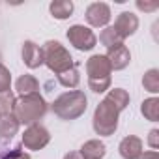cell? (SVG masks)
Instances as JSON below:
<instances>
[{
	"label": "cell",
	"mask_w": 159,
	"mask_h": 159,
	"mask_svg": "<svg viewBox=\"0 0 159 159\" xmlns=\"http://www.w3.org/2000/svg\"><path fill=\"white\" fill-rule=\"evenodd\" d=\"M15 90L19 92V96H28V94H38L39 92V83L34 75H21L15 81Z\"/></svg>",
	"instance_id": "cell-16"
},
{
	"label": "cell",
	"mask_w": 159,
	"mask_h": 159,
	"mask_svg": "<svg viewBox=\"0 0 159 159\" xmlns=\"http://www.w3.org/2000/svg\"><path fill=\"white\" fill-rule=\"evenodd\" d=\"M21 124L13 114H2L0 116V142H10L19 133Z\"/></svg>",
	"instance_id": "cell-13"
},
{
	"label": "cell",
	"mask_w": 159,
	"mask_h": 159,
	"mask_svg": "<svg viewBox=\"0 0 159 159\" xmlns=\"http://www.w3.org/2000/svg\"><path fill=\"white\" fill-rule=\"evenodd\" d=\"M118 120H120V111L105 98L103 101H99V105L94 111L92 125H94L96 135H99V137L114 135L118 129Z\"/></svg>",
	"instance_id": "cell-3"
},
{
	"label": "cell",
	"mask_w": 159,
	"mask_h": 159,
	"mask_svg": "<svg viewBox=\"0 0 159 159\" xmlns=\"http://www.w3.org/2000/svg\"><path fill=\"white\" fill-rule=\"evenodd\" d=\"M10 90H11V73L4 64H0V94Z\"/></svg>",
	"instance_id": "cell-24"
},
{
	"label": "cell",
	"mask_w": 159,
	"mask_h": 159,
	"mask_svg": "<svg viewBox=\"0 0 159 159\" xmlns=\"http://www.w3.org/2000/svg\"><path fill=\"white\" fill-rule=\"evenodd\" d=\"M15 96L13 92H4L0 94V116L2 114H13V105H15Z\"/></svg>",
	"instance_id": "cell-22"
},
{
	"label": "cell",
	"mask_w": 159,
	"mask_h": 159,
	"mask_svg": "<svg viewBox=\"0 0 159 159\" xmlns=\"http://www.w3.org/2000/svg\"><path fill=\"white\" fill-rule=\"evenodd\" d=\"M88 88L94 94H103L107 90H111V77H103V79H88Z\"/></svg>",
	"instance_id": "cell-23"
},
{
	"label": "cell",
	"mask_w": 159,
	"mask_h": 159,
	"mask_svg": "<svg viewBox=\"0 0 159 159\" xmlns=\"http://www.w3.org/2000/svg\"><path fill=\"white\" fill-rule=\"evenodd\" d=\"M21 58L28 69H38L43 66V51L38 43L26 39L21 47Z\"/></svg>",
	"instance_id": "cell-8"
},
{
	"label": "cell",
	"mask_w": 159,
	"mask_h": 159,
	"mask_svg": "<svg viewBox=\"0 0 159 159\" xmlns=\"http://www.w3.org/2000/svg\"><path fill=\"white\" fill-rule=\"evenodd\" d=\"M56 79L64 88H77L79 83H81V73H79V67L73 66V67L62 71L60 75H56Z\"/></svg>",
	"instance_id": "cell-17"
},
{
	"label": "cell",
	"mask_w": 159,
	"mask_h": 159,
	"mask_svg": "<svg viewBox=\"0 0 159 159\" xmlns=\"http://www.w3.org/2000/svg\"><path fill=\"white\" fill-rule=\"evenodd\" d=\"M51 142V133L41 124H32L23 133V146L30 152H39Z\"/></svg>",
	"instance_id": "cell-6"
},
{
	"label": "cell",
	"mask_w": 159,
	"mask_h": 159,
	"mask_svg": "<svg viewBox=\"0 0 159 159\" xmlns=\"http://www.w3.org/2000/svg\"><path fill=\"white\" fill-rule=\"evenodd\" d=\"M107 60L111 64V69L114 71H120V69H125L129 64H131V52L129 49L122 43V45H116V47H111L107 49Z\"/></svg>",
	"instance_id": "cell-10"
},
{
	"label": "cell",
	"mask_w": 159,
	"mask_h": 159,
	"mask_svg": "<svg viewBox=\"0 0 159 159\" xmlns=\"http://www.w3.org/2000/svg\"><path fill=\"white\" fill-rule=\"evenodd\" d=\"M114 28L116 32L125 39L129 36H133L137 30H139V17L131 11H122L118 17H116V23H114Z\"/></svg>",
	"instance_id": "cell-11"
},
{
	"label": "cell",
	"mask_w": 159,
	"mask_h": 159,
	"mask_svg": "<svg viewBox=\"0 0 159 159\" xmlns=\"http://www.w3.org/2000/svg\"><path fill=\"white\" fill-rule=\"evenodd\" d=\"M66 38H67V41L77 51H83V52L84 51H92L98 45L96 34L88 26H84V25H73V26H69L67 32H66Z\"/></svg>",
	"instance_id": "cell-5"
},
{
	"label": "cell",
	"mask_w": 159,
	"mask_h": 159,
	"mask_svg": "<svg viewBox=\"0 0 159 159\" xmlns=\"http://www.w3.org/2000/svg\"><path fill=\"white\" fill-rule=\"evenodd\" d=\"M137 8L140 10V11H146V13H152V11H155L157 8H159V4L157 2H137Z\"/></svg>",
	"instance_id": "cell-27"
},
{
	"label": "cell",
	"mask_w": 159,
	"mask_h": 159,
	"mask_svg": "<svg viewBox=\"0 0 159 159\" xmlns=\"http://www.w3.org/2000/svg\"><path fill=\"white\" fill-rule=\"evenodd\" d=\"M107 99L122 112V111H125L127 109V105H129V101H131V98H129V94L124 90V88H112V90H109V94H107Z\"/></svg>",
	"instance_id": "cell-19"
},
{
	"label": "cell",
	"mask_w": 159,
	"mask_h": 159,
	"mask_svg": "<svg viewBox=\"0 0 159 159\" xmlns=\"http://www.w3.org/2000/svg\"><path fill=\"white\" fill-rule=\"evenodd\" d=\"M84 17H86V23L90 26H94V28H105L109 25L112 13H111L109 4H105V2H92L86 8Z\"/></svg>",
	"instance_id": "cell-7"
},
{
	"label": "cell",
	"mask_w": 159,
	"mask_h": 159,
	"mask_svg": "<svg viewBox=\"0 0 159 159\" xmlns=\"http://www.w3.org/2000/svg\"><path fill=\"white\" fill-rule=\"evenodd\" d=\"M0 159H4V153H0Z\"/></svg>",
	"instance_id": "cell-30"
},
{
	"label": "cell",
	"mask_w": 159,
	"mask_h": 159,
	"mask_svg": "<svg viewBox=\"0 0 159 159\" xmlns=\"http://www.w3.org/2000/svg\"><path fill=\"white\" fill-rule=\"evenodd\" d=\"M139 159H159V153L153 152V150H150V152H142V155H140Z\"/></svg>",
	"instance_id": "cell-28"
},
{
	"label": "cell",
	"mask_w": 159,
	"mask_h": 159,
	"mask_svg": "<svg viewBox=\"0 0 159 159\" xmlns=\"http://www.w3.org/2000/svg\"><path fill=\"white\" fill-rule=\"evenodd\" d=\"M64 159H83V155L79 153V152H67L64 155Z\"/></svg>",
	"instance_id": "cell-29"
},
{
	"label": "cell",
	"mask_w": 159,
	"mask_h": 159,
	"mask_svg": "<svg viewBox=\"0 0 159 159\" xmlns=\"http://www.w3.org/2000/svg\"><path fill=\"white\" fill-rule=\"evenodd\" d=\"M79 153L83 155V159H103L107 153V146L99 139H90L81 146Z\"/></svg>",
	"instance_id": "cell-14"
},
{
	"label": "cell",
	"mask_w": 159,
	"mask_h": 159,
	"mask_svg": "<svg viewBox=\"0 0 159 159\" xmlns=\"http://www.w3.org/2000/svg\"><path fill=\"white\" fill-rule=\"evenodd\" d=\"M118 152L124 159H139L142 155V140L135 135H127L120 140V146H118Z\"/></svg>",
	"instance_id": "cell-12"
},
{
	"label": "cell",
	"mask_w": 159,
	"mask_h": 159,
	"mask_svg": "<svg viewBox=\"0 0 159 159\" xmlns=\"http://www.w3.org/2000/svg\"><path fill=\"white\" fill-rule=\"evenodd\" d=\"M73 10H75V6H73L71 0H52V2L49 4L51 15H52L54 19H58V21L69 19L71 13H73Z\"/></svg>",
	"instance_id": "cell-15"
},
{
	"label": "cell",
	"mask_w": 159,
	"mask_h": 159,
	"mask_svg": "<svg viewBox=\"0 0 159 159\" xmlns=\"http://www.w3.org/2000/svg\"><path fill=\"white\" fill-rule=\"evenodd\" d=\"M140 114L150 122H157L159 120V99L157 98L144 99L142 105H140Z\"/></svg>",
	"instance_id": "cell-20"
},
{
	"label": "cell",
	"mask_w": 159,
	"mask_h": 159,
	"mask_svg": "<svg viewBox=\"0 0 159 159\" xmlns=\"http://www.w3.org/2000/svg\"><path fill=\"white\" fill-rule=\"evenodd\" d=\"M111 64L107 60L105 54H92L86 60V73L88 79H103V77H111Z\"/></svg>",
	"instance_id": "cell-9"
},
{
	"label": "cell",
	"mask_w": 159,
	"mask_h": 159,
	"mask_svg": "<svg viewBox=\"0 0 159 159\" xmlns=\"http://www.w3.org/2000/svg\"><path fill=\"white\" fill-rule=\"evenodd\" d=\"M148 146L153 152H157V148H159V129H152L148 133Z\"/></svg>",
	"instance_id": "cell-26"
},
{
	"label": "cell",
	"mask_w": 159,
	"mask_h": 159,
	"mask_svg": "<svg viewBox=\"0 0 159 159\" xmlns=\"http://www.w3.org/2000/svg\"><path fill=\"white\" fill-rule=\"evenodd\" d=\"M4 159H32V157H30L28 152L23 150V146H17V148H13V150L4 153Z\"/></svg>",
	"instance_id": "cell-25"
},
{
	"label": "cell",
	"mask_w": 159,
	"mask_h": 159,
	"mask_svg": "<svg viewBox=\"0 0 159 159\" xmlns=\"http://www.w3.org/2000/svg\"><path fill=\"white\" fill-rule=\"evenodd\" d=\"M99 43H101L103 47L111 49V47L122 45V43H124V38L116 32L114 26H105V28L101 30V34H99Z\"/></svg>",
	"instance_id": "cell-18"
},
{
	"label": "cell",
	"mask_w": 159,
	"mask_h": 159,
	"mask_svg": "<svg viewBox=\"0 0 159 159\" xmlns=\"http://www.w3.org/2000/svg\"><path fill=\"white\" fill-rule=\"evenodd\" d=\"M142 86L150 94H159V69L152 67L142 77Z\"/></svg>",
	"instance_id": "cell-21"
},
{
	"label": "cell",
	"mask_w": 159,
	"mask_h": 159,
	"mask_svg": "<svg viewBox=\"0 0 159 159\" xmlns=\"http://www.w3.org/2000/svg\"><path fill=\"white\" fill-rule=\"evenodd\" d=\"M0 64H2V54H0Z\"/></svg>",
	"instance_id": "cell-31"
},
{
	"label": "cell",
	"mask_w": 159,
	"mask_h": 159,
	"mask_svg": "<svg viewBox=\"0 0 159 159\" xmlns=\"http://www.w3.org/2000/svg\"><path fill=\"white\" fill-rule=\"evenodd\" d=\"M47 111H49V105L39 92L28 94V96H19L13 105V116L17 118L19 124H25V125L38 124L47 114Z\"/></svg>",
	"instance_id": "cell-2"
},
{
	"label": "cell",
	"mask_w": 159,
	"mask_h": 159,
	"mask_svg": "<svg viewBox=\"0 0 159 159\" xmlns=\"http://www.w3.org/2000/svg\"><path fill=\"white\" fill-rule=\"evenodd\" d=\"M88 109V98L84 96L83 90H69L60 94L52 103L51 111L60 118V120H77L81 118Z\"/></svg>",
	"instance_id": "cell-1"
},
{
	"label": "cell",
	"mask_w": 159,
	"mask_h": 159,
	"mask_svg": "<svg viewBox=\"0 0 159 159\" xmlns=\"http://www.w3.org/2000/svg\"><path fill=\"white\" fill-rule=\"evenodd\" d=\"M43 64L54 73V75H60L62 71L73 67V58L69 54V51L60 43V41H54V39H49L43 47Z\"/></svg>",
	"instance_id": "cell-4"
}]
</instances>
